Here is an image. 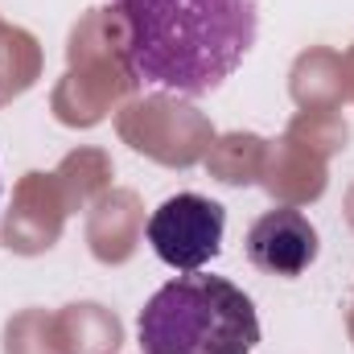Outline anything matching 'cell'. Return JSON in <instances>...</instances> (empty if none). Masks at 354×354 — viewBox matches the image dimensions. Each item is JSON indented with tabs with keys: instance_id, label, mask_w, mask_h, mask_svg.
Returning a JSON list of instances; mask_svg holds the SVG:
<instances>
[{
	"instance_id": "6da1fadb",
	"label": "cell",
	"mask_w": 354,
	"mask_h": 354,
	"mask_svg": "<svg viewBox=\"0 0 354 354\" xmlns=\"http://www.w3.org/2000/svg\"><path fill=\"white\" fill-rule=\"evenodd\" d=\"M124 25V71L136 87L198 99L252 54L260 0H111Z\"/></svg>"
},
{
	"instance_id": "7a4b0ae2",
	"label": "cell",
	"mask_w": 354,
	"mask_h": 354,
	"mask_svg": "<svg viewBox=\"0 0 354 354\" xmlns=\"http://www.w3.org/2000/svg\"><path fill=\"white\" fill-rule=\"evenodd\" d=\"M136 338L145 354H252L260 317L235 280L181 272L145 301Z\"/></svg>"
},
{
	"instance_id": "3957f363",
	"label": "cell",
	"mask_w": 354,
	"mask_h": 354,
	"mask_svg": "<svg viewBox=\"0 0 354 354\" xmlns=\"http://www.w3.org/2000/svg\"><path fill=\"white\" fill-rule=\"evenodd\" d=\"M227 210L206 194H174L149 214V243L174 272H202L223 252Z\"/></svg>"
},
{
	"instance_id": "277c9868",
	"label": "cell",
	"mask_w": 354,
	"mask_h": 354,
	"mask_svg": "<svg viewBox=\"0 0 354 354\" xmlns=\"http://www.w3.org/2000/svg\"><path fill=\"white\" fill-rule=\"evenodd\" d=\"M317 252H322L317 227L297 206H272L248 231V260L268 276L292 280L317 260Z\"/></svg>"
}]
</instances>
